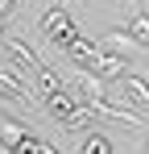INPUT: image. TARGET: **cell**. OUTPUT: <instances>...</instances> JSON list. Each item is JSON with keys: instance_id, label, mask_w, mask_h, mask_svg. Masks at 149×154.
Masks as SVG:
<instances>
[{"instance_id": "14", "label": "cell", "mask_w": 149, "mask_h": 154, "mask_svg": "<svg viewBox=\"0 0 149 154\" xmlns=\"http://www.w3.org/2000/svg\"><path fill=\"white\" fill-rule=\"evenodd\" d=\"M0 33H4V13H0Z\"/></svg>"}, {"instance_id": "12", "label": "cell", "mask_w": 149, "mask_h": 154, "mask_svg": "<svg viewBox=\"0 0 149 154\" xmlns=\"http://www.w3.org/2000/svg\"><path fill=\"white\" fill-rule=\"evenodd\" d=\"M17 8V0H0V13H13Z\"/></svg>"}, {"instance_id": "3", "label": "cell", "mask_w": 149, "mask_h": 154, "mask_svg": "<svg viewBox=\"0 0 149 154\" xmlns=\"http://www.w3.org/2000/svg\"><path fill=\"white\" fill-rule=\"evenodd\" d=\"M37 108H46L54 121H66L74 108H79V96H71L66 88H54V92H46V96H42V104H37Z\"/></svg>"}, {"instance_id": "1", "label": "cell", "mask_w": 149, "mask_h": 154, "mask_svg": "<svg viewBox=\"0 0 149 154\" xmlns=\"http://www.w3.org/2000/svg\"><path fill=\"white\" fill-rule=\"evenodd\" d=\"M42 29H46V33H50V42H58L62 50L71 46L74 38H79V29H74V21H71V13H66V8H58V4L42 13Z\"/></svg>"}, {"instance_id": "9", "label": "cell", "mask_w": 149, "mask_h": 154, "mask_svg": "<svg viewBox=\"0 0 149 154\" xmlns=\"http://www.w3.org/2000/svg\"><path fill=\"white\" fill-rule=\"evenodd\" d=\"M66 54H71L79 67H91V63H95V54H99V42H91V38H74L71 46H66Z\"/></svg>"}, {"instance_id": "5", "label": "cell", "mask_w": 149, "mask_h": 154, "mask_svg": "<svg viewBox=\"0 0 149 154\" xmlns=\"http://www.w3.org/2000/svg\"><path fill=\"white\" fill-rule=\"evenodd\" d=\"M91 71H95L99 79H116L128 71V54H116V50H99L95 63H91Z\"/></svg>"}, {"instance_id": "13", "label": "cell", "mask_w": 149, "mask_h": 154, "mask_svg": "<svg viewBox=\"0 0 149 154\" xmlns=\"http://www.w3.org/2000/svg\"><path fill=\"white\" fill-rule=\"evenodd\" d=\"M0 154H13V146H4V142H0Z\"/></svg>"}, {"instance_id": "4", "label": "cell", "mask_w": 149, "mask_h": 154, "mask_svg": "<svg viewBox=\"0 0 149 154\" xmlns=\"http://www.w3.org/2000/svg\"><path fill=\"white\" fill-rule=\"evenodd\" d=\"M0 96H4V100H17L21 108H37V100L29 96V88L21 83L17 71H0Z\"/></svg>"}, {"instance_id": "10", "label": "cell", "mask_w": 149, "mask_h": 154, "mask_svg": "<svg viewBox=\"0 0 149 154\" xmlns=\"http://www.w3.org/2000/svg\"><path fill=\"white\" fill-rule=\"evenodd\" d=\"M79 154H112V137L99 129H87V137H79Z\"/></svg>"}, {"instance_id": "15", "label": "cell", "mask_w": 149, "mask_h": 154, "mask_svg": "<svg viewBox=\"0 0 149 154\" xmlns=\"http://www.w3.org/2000/svg\"><path fill=\"white\" fill-rule=\"evenodd\" d=\"M145 154H149V142H145Z\"/></svg>"}, {"instance_id": "8", "label": "cell", "mask_w": 149, "mask_h": 154, "mask_svg": "<svg viewBox=\"0 0 149 154\" xmlns=\"http://www.w3.org/2000/svg\"><path fill=\"white\" fill-rule=\"evenodd\" d=\"M21 137H33V129L21 125V121L8 117V112H0V142H4V146H17Z\"/></svg>"}, {"instance_id": "11", "label": "cell", "mask_w": 149, "mask_h": 154, "mask_svg": "<svg viewBox=\"0 0 149 154\" xmlns=\"http://www.w3.org/2000/svg\"><path fill=\"white\" fill-rule=\"evenodd\" d=\"M124 29L133 33V42H137V46H149V13H133Z\"/></svg>"}, {"instance_id": "6", "label": "cell", "mask_w": 149, "mask_h": 154, "mask_svg": "<svg viewBox=\"0 0 149 154\" xmlns=\"http://www.w3.org/2000/svg\"><path fill=\"white\" fill-rule=\"evenodd\" d=\"M95 42H99V50H116V54H133V50H141V46L133 42V33H128V29H104Z\"/></svg>"}, {"instance_id": "7", "label": "cell", "mask_w": 149, "mask_h": 154, "mask_svg": "<svg viewBox=\"0 0 149 154\" xmlns=\"http://www.w3.org/2000/svg\"><path fill=\"white\" fill-rule=\"evenodd\" d=\"M0 46L8 50V58H13V63H21L25 71H37V67H42V58L29 50L25 42H17V38H4V33H0Z\"/></svg>"}, {"instance_id": "2", "label": "cell", "mask_w": 149, "mask_h": 154, "mask_svg": "<svg viewBox=\"0 0 149 154\" xmlns=\"http://www.w3.org/2000/svg\"><path fill=\"white\" fill-rule=\"evenodd\" d=\"M116 88H120V96H124L128 104H137V108H145V112H149V83L137 75L133 67H128L124 75H116Z\"/></svg>"}]
</instances>
